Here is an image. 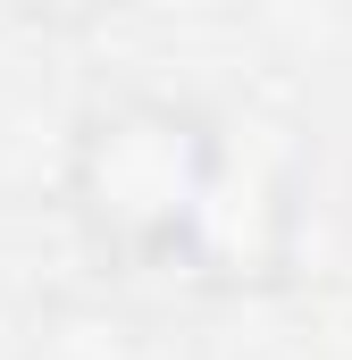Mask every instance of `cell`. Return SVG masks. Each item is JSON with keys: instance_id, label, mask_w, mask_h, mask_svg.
Instances as JSON below:
<instances>
[{"instance_id": "6da1fadb", "label": "cell", "mask_w": 352, "mask_h": 360, "mask_svg": "<svg viewBox=\"0 0 352 360\" xmlns=\"http://www.w3.org/2000/svg\"><path fill=\"white\" fill-rule=\"evenodd\" d=\"M227 151V126L201 101L176 92H109L92 101L68 134V218L84 226L109 260L176 269L193 210L210 193V168Z\"/></svg>"}, {"instance_id": "7a4b0ae2", "label": "cell", "mask_w": 352, "mask_h": 360, "mask_svg": "<svg viewBox=\"0 0 352 360\" xmlns=\"http://www.w3.org/2000/svg\"><path fill=\"white\" fill-rule=\"evenodd\" d=\"M302 193H310V160H302L294 134H277V126L227 134L176 269L193 285H210V293H268V285H285L294 243H302Z\"/></svg>"}]
</instances>
